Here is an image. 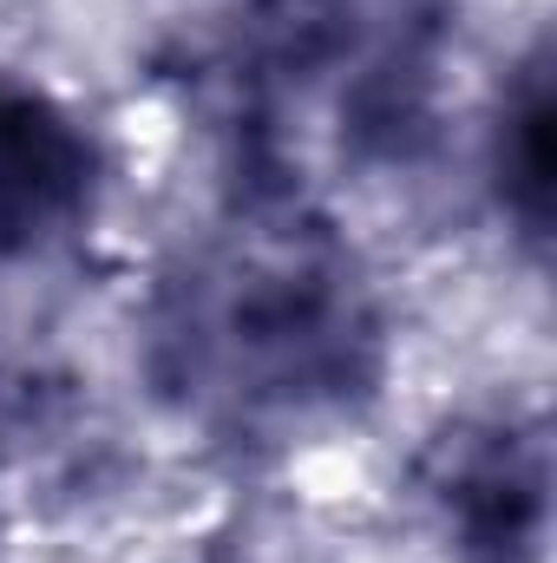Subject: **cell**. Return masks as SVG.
<instances>
[{"label": "cell", "mask_w": 557, "mask_h": 563, "mask_svg": "<svg viewBox=\"0 0 557 563\" xmlns=\"http://www.w3.org/2000/svg\"><path fill=\"white\" fill-rule=\"evenodd\" d=\"M86 184L92 144L79 139V125L46 99L0 86V256H20L73 223Z\"/></svg>", "instance_id": "cell-1"}, {"label": "cell", "mask_w": 557, "mask_h": 563, "mask_svg": "<svg viewBox=\"0 0 557 563\" xmlns=\"http://www.w3.org/2000/svg\"><path fill=\"white\" fill-rule=\"evenodd\" d=\"M512 139H518L512 164H518V190H525V210H532V223H545V197H551V151H545V139H551V106H545V92H538V99L518 112Z\"/></svg>", "instance_id": "cell-2"}]
</instances>
